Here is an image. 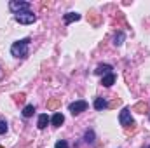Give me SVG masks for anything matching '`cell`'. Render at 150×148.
<instances>
[{
  "mask_svg": "<svg viewBox=\"0 0 150 148\" xmlns=\"http://www.w3.org/2000/svg\"><path fill=\"white\" fill-rule=\"evenodd\" d=\"M28 45H30V38L18 40L11 45V54L14 58H26L28 56Z\"/></svg>",
  "mask_w": 150,
  "mask_h": 148,
  "instance_id": "cell-1",
  "label": "cell"
},
{
  "mask_svg": "<svg viewBox=\"0 0 150 148\" xmlns=\"http://www.w3.org/2000/svg\"><path fill=\"white\" fill-rule=\"evenodd\" d=\"M14 19L19 23V25H32V23H35V19H37V16L33 14V12H19V14H16L14 16Z\"/></svg>",
  "mask_w": 150,
  "mask_h": 148,
  "instance_id": "cell-2",
  "label": "cell"
},
{
  "mask_svg": "<svg viewBox=\"0 0 150 148\" xmlns=\"http://www.w3.org/2000/svg\"><path fill=\"white\" fill-rule=\"evenodd\" d=\"M9 9H11L14 14L28 12V11H30V4H28V2H18V0H12V2H9Z\"/></svg>",
  "mask_w": 150,
  "mask_h": 148,
  "instance_id": "cell-3",
  "label": "cell"
},
{
  "mask_svg": "<svg viewBox=\"0 0 150 148\" xmlns=\"http://www.w3.org/2000/svg\"><path fill=\"white\" fill-rule=\"evenodd\" d=\"M119 122H120V125H124V127L134 125V120H133V117H131V110H129V108H122V111L119 113Z\"/></svg>",
  "mask_w": 150,
  "mask_h": 148,
  "instance_id": "cell-4",
  "label": "cell"
},
{
  "mask_svg": "<svg viewBox=\"0 0 150 148\" xmlns=\"http://www.w3.org/2000/svg\"><path fill=\"white\" fill-rule=\"evenodd\" d=\"M68 110L72 111V115H79V113H82V111L87 110V101H84V99L74 101V103H70Z\"/></svg>",
  "mask_w": 150,
  "mask_h": 148,
  "instance_id": "cell-5",
  "label": "cell"
},
{
  "mask_svg": "<svg viewBox=\"0 0 150 148\" xmlns=\"http://www.w3.org/2000/svg\"><path fill=\"white\" fill-rule=\"evenodd\" d=\"M94 73L96 75H108V73H112V66L110 65H98L96 66V70H94Z\"/></svg>",
  "mask_w": 150,
  "mask_h": 148,
  "instance_id": "cell-6",
  "label": "cell"
},
{
  "mask_svg": "<svg viewBox=\"0 0 150 148\" xmlns=\"http://www.w3.org/2000/svg\"><path fill=\"white\" fill-rule=\"evenodd\" d=\"M65 25H70V23H74V21H79L80 19V14H77V12H68V14H65Z\"/></svg>",
  "mask_w": 150,
  "mask_h": 148,
  "instance_id": "cell-7",
  "label": "cell"
},
{
  "mask_svg": "<svg viewBox=\"0 0 150 148\" xmlns=\"http://www.w3.org/2000/svg\"><path fill=\"white\" fill-rule=\"evenodd\" d=\"M94 108H96V110H105V108H108V101H107L105 98H96Z\"/></svg>",
  "mask_w": 150,
  "mask_h": 148,
  "instance_id": "cell-8",
  "label": "cell"
},
{
  "mask_svg": "<svg viewBox=\"0 0 150 148\" xmlns=\"http://www.w3.org/2000/svg\"><path fill=\"white\" fill-rule=\"evenodd\" d=\"M63 122H65V117H63L61 113H54V115H52V118H51V124H52L54 127H59Z\"/></svg>",
  "mask_w": 150,
  "mask_h": 148,
  "instance_id": "cell-9",
  "label": "cell"
},
{
  "mask_svg": "<svg viewBox=\"0 0 150 148\" xmlns=\"http://www.w3.org/2000/svg\"><path fill=\"white\" fill-rule=\"evenodd\" d=\"M47 124H49V117H47V113H42V115L38 117V122H37L38 129H45Z\"/></svg>",
  "mask_w": 150,
  "mask_h": 148,
  "instance_id": "cell-10",
  "label": "cell"
},
{
  "mask_svg": "<svg viewBox=\"0 0 150 148\" xmlns=\"http://www.w3.org/2000/svg\"><path fill=\"white\" fill-rule=\"evenodd\" d=\"M113 82H115V75H113V73L105 75V77H103V80H101V84H103L105 87H110Z\"/></svg>",
  "mask_w": 150,
  "mask_h": 148,
  "instance_id": "cell-11",
  "label": "cell"
},
{
  "mask_svg": "<svg viewBox=\"0 0 150 148\" xmlns=\"http://www.w3.org/2000/svg\"><path fill=\"white\" fill-rule=\"evenodd\" d=\"M124 38H126V35H124L122 32H119V33H115V37H113V44H115L117 47H120V45L124 44Z\"/></svg>",
  "mask_w": 150,
  "mask_h": 148,
  "instance_id": "cell-12",
  "label": "cell"
},
{
  "mask_svg": "<svg viewBox=\"0 0 150 148\" xmlns=\"http://www.w3.org/2000/svg\"><path fill=\"white\" fill-rule=\"evenodd\" d=\"M33 113H35V106H33V105H26V106L23 108V117H25V118L32 117Z\"/></svg>",
  "mask_w": 150,
  "mask_h": 148,
  "instance_id": "cell-13",
  "label": "cell"
},
{
  "mask_svg": "<svg viewBox=\"0 0 150 148\" xmlns=\"http://www.w3.org/2000/svg\"><path fill=\"white\" fill-rule=\"evenodd\" d=\"M59 105H61V101H59L58 98H52V99L47 101V108H49V110H56Z\"/></svg>",
  "mask_w": 150,
  "mask_h": 148,
  "instance_id": "cell-14",
  "label": "cell"
},
{
  "mask_svg": "<svg viewBox=\"0 0 150 148\" xmlns=\"http://www.w3.org/2000/svg\"><path fill=\"white\" fill-rule=\"evenodd\" d=\"M84 138H86V141H87L89 145H93V143H94V131H93V129H87L86 134H84Z\"/></svg>",
  "mask_w": 150,
  "mask_h": 148,
  "instance_id": "cell-15",
  "label": "cell"
},
{
  "mask_svg": "<svg viewBox=\"0 0 150 148\" xmlns=\"http://www.w3.org/2000/svg\"><path fill=\"white\" fill-rule=\"evenodd\" d=\"M133 111H138V113H145L147 111V103H136L133 106Z\"/></svg>",
  "mask_w": 150,
  "mask_h": 148,
  "instance_id": "cell-16",
  "label": "cell"
},
{
  "mask_svg": "<svg viewBox=\"0 0 150 148\" xmlns=\"http://www.w3.org/2000/svg\"><path fill=\"white\" fill-rule=\"evenodd\" d=\"M5 132H7V122L0 120V134H5Z\"/></svg>",
  "mask_w": 150,
  "mask_h": 148,
  "instance_id": "cell-17",
  "label": "cell"
},
{
  "mask_svg": "<svg viewBox=\"0 0 150 148\" xmlns=\"http://www.w3.org/2000/svg\"><path fill=\"white\" fill-rule=\"evenodd\" d=\"M54 148H68V143H67V141H63V140H59V141H56Z\"/></svg>",
  "mask_w": 150,
  "mask_h": 148,
  "instance_id": "cell-18",
  "label": "cell"
},
{
  "mask_svg": "<svg viewBox=\"0 0 150 148\" xmlns=\"http://www.w3.org/2000/svg\"><path fill=\"white\" fill-rule=\"evenodd\" d=\"M89 18H91V21H93V25H98L100 18H98V14H96V12H91V14H89Z\"/></svg>",
  "mask_w": 150,
  "mask_h": 148,
  "instance_id": "cell-19",
  "label": "cell"
},
{
  "mask_svg": "<svg viewBox=\"0 0 150 148\" xmlns=\"http://www.w3.org/2000/svg\"><path fill=\"white\" fill-rule=\"evenodd\" d=\"M16 101H25V94H16Z\"/></svg>",
  "mask_w": 150,
  "mask_h": 148,
  "instance_id": "cell-20",
  "label": "cell"
},
{
  "mask_svg": "<svg viewBox=\"0 0 150 148\" xmlns=\"http://www.w3.org/2000/svg\"><path fill=\"white\" fill-rule=\"evenodd\" d=\"M145 148H150V145H149V147H145Z\"/></svg>",
  "mask_w": 150,
  "mask_h": 148,
  "instance_id": "cell-21",
  "label": "cell"
},
{
  "mask_svg": "<svg viewBox=\"0 0 150 148\" xmlns=\"http://www.w3.org/2000/svg\"><path fill=\"white\" fill-rule=\"evenodd\" d=\"M0 148H4V147H0Z\"/></svg>",
  "mask_w": 150,
  "mask_h": 148,
  "instance_id": "cell-22",
  "label": "cell"
}]
</instances>
